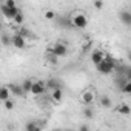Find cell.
<instances>
[{
  "label": "cell",
  "instance_id": "cb8c5ba5",
  "mask_svg": "<svg viewBox=\"0 0 131 131\" xmlns=\"http://www.w3.org/2000/svg\"><path fill=\"white\" fill-rule=\"evenodd\" d=\"M45 19L46 20H54L56 19V13L54 11H46L45 13Z\"/></svg>",
  "mask_w": 131,
  "mask_h": 131
},
{
  "label": "cell",
  "instance_id": "7402d4cb",
  "mask_svg": "<svg viewBox=\"0 0 131 131\" xmlns=\"http://www.w3.org/2000/svg\"><path fill=\"white\" fill-rule=\"evenodd\" d=\"M2 43H3V46H8V45H11V37L8 36V34H2Z\"/></svg>",
  "mask_w": 131,
  "mask_h": 131
},
{
  "label": "cell",
  "instance_id": "f546056e",
  "mask_svg": "<svg viewBox=\"0 0 131 131\" xmlns=\"http://www.w3.org/2000/svg\"><path fill=\"white\" fill-rule=\"evenodd\" d=\"M126 57H128V60H129V62H131V49H129V51H128V52H126Z\"/></svg>",
  "mask_w": 131,
  "mask_h": 131
},
{
  "label": "cell",
  "instance_id": "277c9868",
  "mask_svg": "<svg viewBox=\"0 0 131 131\" xmlns=\"http://www.w3.org/2000/svg\"><path fill=\"white\" fill-rule=\"evenodd\" d=\"M11 45L17 49H23L26 46V39L23 36H20L19 32H16L14 36H11Z\"/></svg>",
  "mask_w": 131,
  "mask_h": 131
},
{
  "label": "cell",
  "instance_id": "ba28073f",
  "mask_svg": "<svg viewBox=\"0 0 131 131\" xmlns=\"http://www.w3.org/2000/svg\"><path fill=\"white\" fill-rule=\"evenodd\" d=\"M90 57H91V62H93L94 65H97V63H100V62L105 59V52H103L102 49H94Z\"/></svg>",
  "mask_w": 131,
  "mask_h": 131
},
{
  "label": "cell",
  "instance_id": "9c48e42d",
  "mask_svg": "<svg viewBox=\"0 0 131 131\" xmlns=\"http://www.w3.org/2000/svg\"><path fill=\"white\" fill-rule=\"evenodd\" d=\"M62 99H63V90H62V88H56V90L51 91V100H52V102L60 103Z\"/></svg>",
  "mask_w": 131,
  "mask_h": 131
},
{
  "label": "cell",
  "instance_id": "30bf717a",
  "mask_svg": "<svg viewBox=\"0 0 131 131\" xmlns=\"http://www.w3.org/2000/svg\"><path fill=\"white\" fill-rule=\"evenodd\" d=\"M9 90H11V93H13L14 96H17V97H22V96H25V94H26V93H25V90H23V86H22V85H17V83L9 85Z\"/></svg>",
  "mask_w": 131,
  "mask_h": 131
},
{
  "label": "cell",
  "instance_id": "d6986e66",
  "mask_svg": "<svg viewBox=\"0 0 131 131\" xmlns=\"http://www.w3.org/2000/svg\"><path fill=\"white\" fill-rule=\"evenodd\" d=\"M13 22H14L16 25H23V22H25V16H23V13L20 11V13L13 19Z\"/></svg>",
  "mask_w": 131,
  "mask_h": 131
},
{
  "label": "cell",
  "instance_id": "484cf974",
  "mask_svg": "<svg viewBox=\"0 0 131 131\" xmlns=\"http://www.w3.org/2000/svg\"><path fill=\"white\" fill-rule=\"evenodd\" d=\"M5 3H6V6H8V8H17L16 0H5Z\"/></svg>",
  "mask_w": 131,
  "mask_h": 131
},
{
  "label": "cell",
  "instance_id": "83f0119b",
  "mask_svg": "<svg viewBox=\"0 0 131 131\" xmlns=\"http://www.w3.org/2000/svg\"><path fill=\"white\" fill-rule=\"evenodd\" d=\"M125 76H126V79H128V80H131V68H126V73H125Z\"/></svg>",
  "mask_w": 131,
  "mask_h": 131
},
{
  "label": "cell",
  "instance_id": "8992f818",
  "mask_svg": "<svg viewBox=\"0 0 131 131\" xmlns=\"http://www.w3.org/2000/svg\"><path fill=\"white\" fill-rule=\"evenodd\" d=\"M80 100L83 105H91L94 102V91L93 90H85L80 94Z\"/></svg>",
  "mask_w": 131,
  "mask_h": 131
},
{
  "label": "cell",
  "instance_id": "603a6c76",
  "mask_svg": "<svg viewBox=\"0 0 131 131\" xmlns=\"http://www.w3.org/2000/svg\"><path fill=\"white\" fill-rule=\"evenodd\" d=\"M122 93H123V94H129V93H131V80H128V82L125 83V86H123Z\"/></svg>",
  "mask_w": 131,
  "mask_h": 131
},
{
  "label": "cell",
  "instance_id": "4316f807",
  "mask_svg": "<svg viewBox=\"0 0 131 131\" xmlns=\"http://www.w3.org/2000/svg\"><path fill=\"white\" fill-rule=\"evenodd\" d=\"M90 48H91V43L88 42V43H85V45H83V48H82V51H83V52H86V51H88Z\"/></svg>",
  "mask_w": 131,
  "mask_h": 131
},
{
  "label": "cell",
  "instance_id": "44dd1931",
  "mask_svg": "<svg viewBox=\"0 0 131 131\" xmlns=\"http://www.w3.org/2000/svg\"><path fill=\"white\" fill-rule=\"evenodd\" d=\"M83 116H85V119H93V117H94V111L91 110L90 105L85 106V110H83Z\"/></svg>",
  "mask_w": 131,
  "mask_h": 131
},
{
  "label": "cell",
  "instance_id": "52a82bcc",
  "mask_svg": "<svg viewBox=\"0 0 131 131\" xmlns=\"http://www.w3.org/2000/svg\"><path fill=\"white\" fill-rule=\"evenodd\" d=\"M119 20H120L125 26L131 28V11H128V9H122V11L119 13Z\"/></svg>",
  "mask_w": 131,
  "mask_h": 131
},
{
  "label": "cell",
  "instance_id": "2e32d148",
  "mask_svg": "<svg viewBox=\"0 0 131 131\" xmlns=\"http://www.w3.org/2000/svg\"><path fill=\"white\" fill-rule=\"evenodd\" d=\"M26 131H40L42 129V125H39L37 122H29L26 126H25Z\"/></svg>",
  "mask_w": 131,
  "mask_h": 131
},
{
  "label": "cell",
  "instance_id": "5b68a950",
  "mask_svg": "<svg viewBox=\"0 0 131 131\" xmlns=\"http://www.w3.org/2000/svg\"><path fill=\"white\" fill-rule=\"evenodd\" d=\"M46 91V83L43 80H34L32 83V88H31V94L34 96H40Z\"/></svg>",
  "mask_w": 131,
  "mask_h": 131
},
{
  "label": "cell",
  "instance_id": "e0dca14e",
  "mask_svg": "<svg viewBox=\"0 0 131 131\" xmlns=\"http://www.w3.org/2000/svg\"><path fill=\"white\" fill-rule=\"evenodd\" d=\"M17 32H19L20 36H23L25 39H28V37H32V32H31V31H29L28 28H25V26H20Z\"/></svg>",
  "mask_w": 131,
  "mask_h": 131
},
{
  "label": "cell",
  "instance_id": "9a60e30c",
  "mask_svg": "<svg viewBox=\"0 0 131 131\" xmlns=\"http://www.w3.org/2000/svg\"><path fill=\"white\" fill-rule=\"evenodd\" d=\"M99 102H100V106H103V108H111V99H110L108 96H100Z\"/></svg>",
  "mask_w": 131,
  "mask_h": 131
},
{
  "label": "cell",
  "instance_id": "ffe728a7",
  "mask_svg": "<svg viewBox=\"0 0 131 131\" xmlns=\"http://www.w3.org/2000/svg\"><path fill=\"white\" fill-rule=\"evenodd\" d=\"M3 106H5V110H8V111H11L14 106H16V102L9 97V99H6L5 102H3Z\"/></svg>",
  "mask_w": 131,
  "mask_h": 131
},
{
  "label": "cell",
  "instance_id": "8fae6325",
  "mask_svg": "<svg viewBox=\"0 0 131 131\" xmlns=\"http://www.w3.org/2000/svg\"><path fill=\"white\" fill-rule=\"evenodd\" d=\"M56 88H62V83H60V80L59 79H48L46 80V90L48 91H52V90H56Z\"/></svg>",
  "mask_w": 131,
  "mask_h": 131
},
{
  "label": "cell",
  "instance_id": "4fadbf2b",
  "mask_svg": "<svg viewBox=\"0 0 131 131\" xmlns=\"http://www.w3.org/2000/svg\"><path fill=\"white\" fill-rule=\"evenodd\" d=\"M11 90H9V86H2L0 88V100L2 102H5L6 99H9L11 97Z\"/></svg>",
  "mask_w": 131,
  "mask_h": 131
},
{
  "label": "cell",
  "instance_id": "7a4b0ae2",
  "mask_svg": "<svg viewBox=\"0 0 131 131\" xmlns=\"http://www.w3.org/2000/svg\"><path fill=\"white\" fill-rule=\"evenodd\" d=\"M71 22H73V28H77V29H85L88 26V16L82 11H76L70 16Z\"/></svg>",
  "mask_w": 131,
  "mask_h": 131
},
{
  "label": "cell",
  "instance_id": "4dcf8cb0",
  "mask_svg": "<svg viewBox=\"0 0 131 131\" xmlns=\"http://www.w3.org/2000/svg\"><path fill=\"white\" fill-rule=\"evenodd\" d=\"M128 96H129V97H131V93H129V94H128Z\"/></svg>",
  "mask_w": 131,
  "mask_h": 131
},
{
  "label": "cell",
  "instance_id": "7c38bea8",
  "mask_svg": "<svg viewBox=\"0 0 131 131\" xmlns=\"http://www.w3.org/2000/svg\"><path fill=\"white\" fill-rule=\"evenodd\" d=\"M116 111H117L119 114H123V116H129V114H131V106H129L128 103H120V105H117Z\"/></svg>",
  "mask_w": 131,
  "mask_h": 131
},
{
  "label": "cell",
  "instance_id": "d4e9b609",
  "mask_svg": "<svg viewBox=\"0 0 131 131\" xmlns=\"http://www.w3.org/2000/svg\"><path fill=\"white\" fill-rule=\"evenodd\" d=\"M93 5H94V8H96V9H99V11H100V9L103 8V0H94Z\"/></svg>",
  "mask_w": 131,
  "mask_h": 131
},
{
  "label": "cell",
  "instance_id": "f1b7e54d",
  "mask_svg": "<svg viewBox=\"0 0 131 131\" xmlns=\"http://www.w3.org/2000/svg\"><path fill=\"white\" fill-rule=\"evenodd\" d=\"M79 129H82V131H86V129H90V126H88V125H80V126H79Z\"/></svg>",
  "mask_w": 131,
  "mask_h": 131
},
{
  "label": "cell",
  "instance_id": "5bb4252c",
  "mask_svg": "<svg viewBox=\"0 0 131 131\" xmlns=\"http://www.w3.org/2000/svg\"><path fill=\"white\" fill-rule=\"evenodd\" d=\"M128 82V79H126V76H123V74H120L117 79H116V86L122 91L123 90V86H125V83Z\"/></svg>",
  "mask_w": 131,
  "mask_h": 131
},
{
  "label": "cell",
  "instance_id": "ac0fdd59",
  "mask_svg": "<svg viewBox=\"0 0 131 131\" xmlns=\"http://www.w3.org/2000/svg\"><path fill=\"white\" fill-rule=\"evenodd\" d=\"M32 83H34V80H31V79H26L23 83H22V86H23V90H25V93H31V88H32Z\"/></svg>",
  "mask_w": 131,
  "mask_h": 131
},
{
  "label": "cell",
  "instance_id": "6da1fadb",
  "mask_svg": "<svg viewBox=\"0 0 131 131\" xmlns=\"http://www.w3.org/2000/svg\"><path fill=\"white\" fill-rule=\"evenodd\" d=\"M96 70H97V73H100V74H103V76L111 74V73L116 70V62H114L113 56H111V54H105V59H103L100 63L96 65Z\"/></svg>",
  "mask_w": 131,
  "mask_h": 131
},
{
  "label": "cell",
  "instance_id": "3957f363",
  "mask_svg": "<svg viewBox=\"0 0 131 131\" xmlns=\"http://www.w3.org/2000/svg\"><path fill=\"white\" fill-rule=\"evenodd\" d=\"M52 54H56L57 57H65L68 54V46H67V43H63V42H56L52 46H51V49H49Z\"/></svg>",
  "mask_w": 131,
  "mask_h": 131
}]
</instances>
